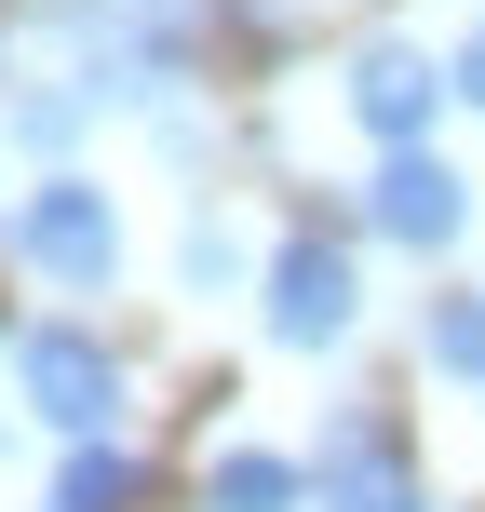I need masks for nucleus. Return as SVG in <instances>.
I'll use <instances>...</instances> for the list:
<instances>
[{
  "label": "nucleus",
  "mask_w": 485,
  "mask_h": 512,
  "mask_svg": "<svg viewBox=\"0 0 485 512\" xmlns=\"http://www.w3.org/2000/svg\"><path fill=\"white\" fill-rule=\"evenodd\" d=\"M0 243H14V270L54 283V297H108V283H122V216H108L95 176H41L0 216Z\"/></svg>",
  "instance_id": "obj_1"
},
{
  "label": "nucleus",
  "mask_w": 485,
  "mask_h": 512,
  "mask_svg": "<svg viewBox=\"0 0 485 512\" xmlns=\"http://www.w3.org/2000/svg\"><path fill=\"white\" fill-rule=\"evenodd\" d=\"M14 391H27V418L41 432H68V445H108V418L135 405V378H122V351H108L95 324H14Z\"/></svg>",
  "instance_id": "obj_2"
},
{
  "label": "nucleus",
  "mask_w": 485,
  "mask_h": 512,
  "mask_svg": "<svg viewBox=\"0 0 485 512\" xmlns=\"http://www.w3.org/2000/svg\"><path fill=\"white\" fill-rule=\"evenodd\" d=\"M256 324H270L283 351H351V324H364L351 230H283L270 243V283H256Z\"/></svg>",
  "instance_id": "obj_3"
},
{
  "label": "nucleus",
  "mask_w": 485,
  "mask_h": 512,
  "mask_svg": "<svg viewBox=\"0 0 485 512\" xmlns=\"http://www.w3.org/2000/svg\"><path fill=\"white\" fill-rule=\"evenodd\" d=\"M310 512H432V486H418V459H405V432H391L378 405H337V418H324Z\"/></svg>",
  "instance_id": "obj_4"
},
{
  "label": "nucleus",
  "mask_w": 485,
  "mask_h": 512,
  "mask_svg": "<svg viewBox=\"0 0 485 512\" xmlns=\"http://www.w3.org/2000/svg\"><path fill=\"white\" fill-rule=\"evenodd\" d=\"M337 108H351V135H378V149H432L445 122V68L418 41H364L351 68H337Z\"/></svg>",
  "instance_id": "obj_5"
},
{
  "label": "nucleus",
  "mask_w": 485,
  "mask_h": 512,
  "mask_svg": "<svg viewBox=\"0 0 485 512\" xmlns=\"http://www.w3.org/2000/svg\"><path fill=\"white\" fill-rule=\"evenodd\" d=\"M364 230L405 243V256H445V243L472 230V176L432 162V149H378V176H364Z\"/></svg>",
  "instance_id": "obj_6"
},
{
  "label": "nucleus",
  "mask_w": 485,
  "mask_h": 512,
  "mask_svg": "<svg viewBox=\"0 0 485 512\" xmlns=\"http://www.w3.org/2000/svg\"><path fill=\"white\" fill-rule=\"evenodd\" d=\"M203 512H310V459H283V445H216L203 459Z\"/></svg>",
  "instance_id": "obj_7"
},
{
  "label": "nucleus",
  "mask_w": 485,
  "mask_h": 512,
  "mask_svg": "<svg viewBox=\"0 0 485 512\" xmlns=\"http://www.w3.org/2000/svg\"><path fill=\"white\" fill-rule=\"evenodd\" d=\"M135 499H149V459L135 445H68V472H54L41 512H135Z\"/></svg>",
  "instance_id": "obj_8"
},
{
  "label": "nucleus",
  "mask_w": 485,
  "mask_h": 512,
  "mask_svg": "<svg viewBox=\"0 0 485 512\" xmlns=\"http://www.w3.org/2000/svg\"><path fill=\"white\" fill-rule=\"evenodd\" d=\"M418 364H432V378H472V391H485V283H445V297L418 310Z\"/></svg>",
  "instance_id": "obj_9"
},
{
  "label": "nucleus",
  "mask_w": 485,
  "mask_h": 512,
  "mask_svg": "<svg viewBox=\"0 0 485 512\" xmlns=\"http://www.w3.org/2000/svg\"><path fill=\"white\" fill-rule=\"evenodd\" d=\"M176 270H189V283H203V297H216V283L243 270V243H230V216H189V243H176Z\"/></svg>",
  "instance_id": "obj_10"
},
{
  "label": "nucleus",
  "mask_w": 485,
  "mask_h": 512,
  "mask_svg": "<svg viewBox=\"0 0 485 512\" xmlns=\"http://www.w3.org/2000/svg\"><path fill=\"white\" fill-rule=\"evenodd\" d=\"M14 122H27V149H68V135H81V81H68V95H27Z\"/></svg>",
  "instance_id": "obj_11"
},
{
  "label": "nucleus",
  "mask_w": 485,
  "mask_h": 512,
  "mask_svg": "<svg viewBox=\"0 0 485 512\" xmlns=\"http://www.w3.org/2000/svg\"><path fill=\"white\" fill-rule=\"evenodd\" d=\"M445 95H459V108H485V27H459V54H445Z\"/></svg>",
  "instance_id": "obj_12"
},
{
  "label": "nucleus",
  "mask_w": 485,
  "mask_h": 512,
  "mask_svg": "<svg viewBox=\"0 0 485 512\" xmlns=\"http://www.w3.org/2000/svg\"><path fill=\"white\" fill-rule=\"evenodd\" d=\"M230 14H243V27H283V14H310V0H230Z\"/></svg>",
  "instance_id": "obj_13"
},
{
  "label": "nucleus",
  "mask_w": 485,
  "mask_h": 512,
  "mask_svg": "<svg viewBox=\"0 0 485 512\" xmlns=\"http://www.w3.org/2000/svg\"><path fill=\"white\" fill-rule=\"evenodd\" d=\"M0 351H14V337H0Z\"/></svg>",
  "instance_id": "obj_14"
}]
</instances>
